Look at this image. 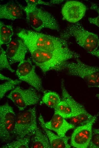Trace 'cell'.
Segmentation results:
<instances>
[{
	"label": "cell",
	"mask_w": 99,
	"mask_h": 148,
	"mask_svg": "<svg viewBox=\"0 0 99 148\" xmlns=\"http://www.w3.org/2000/svg\"><path fill=\"white\" fill-rule=\"evenodd\" d=\"M24 42L30 53L33 62L44 73L51 70H62L64 63L69 59H79L80 57L79 54L69 48L57 52H48L38 49L29 43Z\"/></svg>",
	"instance_id": "cell-1"
},
{
	"label": "cell",
	"mask_w": 99,
	"mask_h": 148,
	"mask_svg": "<svg viewBox=\"0 0 99 148\" xmlns=\"http://www.w3.org/2000/svg\"><path fill=\"white\" fill-rule=\"evenodd\" d=\"M17 35L24 41L45 51L55 52L68 48L67 40L61 37L25 29L20 30Z\"/></svg>",
	"instance_id": "cell-2"
},
{
	"label": "cell",
	"mask_w": 99,
	"mask_h": 148,
	"mask_svg": "<svg viewBox=\"0 0 99 148\" xmlns=\"http://www.w3.org/2000/svg\"><path fill=\"white\" fill-rule=\"evenodd\" d=\"M60 37L66 40L74 37L77 43L89 54L97 50L99 47L98 35L86 30L79 22L68 25Z\"/></svg>",
	"instance_id": "cell-3"
},
{
	"label": "cell",
	"mask_w": 99,
	"mask_h": 148,
	"mask_svg": "<svg viewBox=\"0 0 99 148\" xmlns=\"http://www.w3.org/2000/svg\"><path fill=\"white\" fill-rule=\"evenodd\" d=\"M37 6L27 4L24 8L27 22L31 27L37 32L44 28L59 31L58 23L52 15Z\"/></svg>",
	"instance_id": "cell-4"
},
{
	"label": "cell",
	"mask_w": 99,
	"mask_h": 148,
	"mask_svg": "<svg viewBox=\"0 0 99 148\" xmlns=\"http://www.w3.org/2000/svg\"><path fill=\"white\" fill-rule=\"evenodd\" d=\"M73 62L66 61L62 65L70 75L82 79L89 87L99 89V68L86 64L79 59Z\"/></svg>",
	"instance_id": "cell-5"
},
{
	"label": "cell",
	"mask_w": 99,
	"mask_h": 148,
	"mask_svg": "<svg viewBox=\"0 0 99 148\" xmlns=\"http://www.w3.org/2000/svg\"><path fill=\"white\" fill-rule=\"evenodd\" d=\"M38 128L36 108H30L16 116L14 136L16 139L31 137Z\"/></svg>",
	"instance_id": "cell-6"
},
{
	"label": "cell",
	"mask_w": 99,
	"mask_h": 148,
	"mask_svg": "<svg viewBox=\"0 0 99 148\" xmlns=\"http://www.w3.org/2000/svg\"><path fill=\"white\" fill-rule=\"evenodd\" d=\"M61 83L62 99L55 109L54 113L65 119H69L87 112L84 107L75 101L69 94L65 87L63 79Z\"/></svg>",
	"instance_id": "cell-7"
},
{
	"label": "cell",
	"mask_w": 99,
	"mask_h": 148,
	"mask_svg": "<svg viewBox=\"0 0 99 148\" xmlns=\"http://www.w3.org/2000/svg\"><path fill=\"white\" fill-rule=\"evenodd\" d=\"M16 116L13 108L8 103L0 106V138L3 142H8L14 137Z\"/></svg>",
	"instance_id": "cell-8"
},
{
	"label": "cell",
	"mask_w": 99,
	"mask_h": 148,
	"mask_svg": "<svg viewBox=\"0 0 99 148\" xmlns=\"http://www.w3.org/2000/svg\"><path fill=\"white\" fill-rule=\"evenodd\" d=\"M33 87L24 89L17 87L12 91L7 97L11 100L20 110L27 107L35 105L40 101V96Z\"/></svg>",
	"instance_id": "cell-9"
},
{
	"label": "cell",
	"mask_w": 99,
	"mask_h": 148,
	"mask_svg": "<svg viewBox=\"0 0 99 148\" xmlns=\"http://www.w3.org/2000/svg\"><path fill=\"white\" fill-rule=\"evenodd\" d=\"M16 74L21 81H23L39 91H44L41 80L36 74L35 67L30 59L19 63Z\"/></svg>",
	"instance_id": "cell-10"
},
{
	"label": "cell",
	"mask_w": 99,
	"mask_h": 148,
	"mask_svg": "<svg viewBox=\"0 0 99 148\" xmlns=\"http://www.w3.org/2000/svg\"><path fill=\"white\" fill-rule=\"evenodd\" d=\"M95 114L92 120L87 124L77 127L71 137V145L76 148H88L92 134V128L98 116Z\"/></svg>",
	"instance_id": "cell-11"
},
{
	"label": "cell",
	"mask_w": 99,
	"mask_h": 148,
	"mask_svg": "<svg viewBox=\"0 0 99 148\" xmlns=\"http://www.w3.org/2000/svg\"><path fill=\"white\" fill-rule=\"evenodd\" d=\"M86 10L85 5L77 1L67 2L63 6L61 13L64 18L70 22H78L84 16Z\"/></svg>",
	"instance_id": "cell-12"
},
{
	"label": "cell",
	"mask_w": 99,
	"mask_h": 148,
	"mask_svg": "<svg viewBox=\"0 0 99 148\" xmlns=\"http://www.w3.org/2000/svg\"><path fill=\"white\" fill-rule=\"evenodd\" d=\"M28 50L27 46L21 38L12 40L7 44L5 51L9 64L24 61Z\"/></svg>",
	"instance_id": "cell-13"
},
{
	"label": "cell",
	"mask_w": 99,
	"mask_h": 148,
	"mask_svg": "<svg viewBox=\"0 0 99 148\" xmlns=\"http://www.w3.org/2000/svg\"><path fill=\"white\" fill-rule=\"evenodd\" d=\"M44 125L46 128L54 131L58 135L61 137L66 136L67 132L75 127L67 121L65 118L55 113L51 120L44 122Z\"/></svg>",
	"instance_id": "cell-14"
},
{
	"label": "cell",
	"mask_w": 99,
	"mask_h": 148,
	"mask_svg": "<svg viewBox=\"0 0 99 148\" xmlns=\"http://www.w3.org/2000/svg\"><path fill=\"white\" fill-rule=\"evenodd\" d=\"M24 9L17 2L11 1L0 6V18L15 20L21 18Z\"/></svg>",
	"instance_id": "cell-15"
},
{
	"label": "cell",
	"mask_w": 99,
	"mask_h": 148,
	"mask_svg": "<svg viewBox=\"0 0 99 148\" xmlns=\"http://www.w3.org/2000/svg\"><path fill=\"white\" fill-rule=\"evenodd\" d=\"M40 126L47 135L49 141L51 148H69L71 146L68 143L69 137L67 136L61 137L56 135L50 130L46 128L44 125V118L41 115L38 118Z\"/></svg>",
	"instance_id": "cell-16"
},
{
	"label": "cell",
	"mask_w": 99,
	"mask_h": 148,
	"mask_svg": "<svg viewBox=\"0 0 99 148\" xmlns=\"http://www.w3.org/2000/svg\"><path fill=\"white\" fill-rule=\"evenodd\" d=\"M30 147L31 148H51L47 135L38 128L31 137Z\"/></svg>",
	"instance_id": "cell-17"
},
{
	"label": "cell",
	"mask_w": 99,
	"mask_h": 148,
	"mask_svg": "<svg viewBox=\"0 0 99 148\" xmlns=\"http://www.w3.org/2000/svg\"><path fill=\"white\" fill-rule=\"evenodd\" d=\"M61 101L59 96L57 93L50 91L44 92L41 102L55 109Z\"/></svg>",
	"instance_id": "cell-18"
},
{
	"label": "cell",
	"mask_w": 99,
	"mask_h": 148,
	"mask_svg": "<svg viewBox=\"0 0 99 148\" xmlns=\"http://www.w3.org/2000/svg\"><path fill=\"white\" fill-rule=\"evenodd\" d=\"M13 33V30L11 26L5 24L2 22H0V46L4 44H9L12 40Z\"/></svg>",
	"instance_id": "cell-19"
},
{
	"label": "cell",
	"mask_w": 99,
	"mask_h": 148,
	"mask_svg": "<svg viewBox=\"0 0 99 148\" xmlns=\"http://www.w3.org/2000/svg\"><path fill=\"white\" fill-rule=\"evenodd\" d=\"M93 116L87 112L69 118V122L77 127L88 123L92 120Z\"/></svg>",
	"instance_id": "cell-20"
},
{
	"label": "cell",
	"mask_w": 99,
	"mask_h": 148,
	"mask_svg": "<svg viewBox=\"0 0 99 148\" xmlns=\"http://www.w3.org/2000/svg\"><path fill=\"white\" fill-rule=\"evenodd\" d=\"M31 137L27 136L18 139L3 146V148H29L30 147Z\"/></svg>",
	"instance_id": "cell-21"
},
{
	"label": "cell",
	"mask_w": 99,
	"mask_h": 148,
	"mask_svg": "<svg viewBox=\"0 0 99 148\" xmlns=\"http://www.w3.org/2000/svg\"><path fill=\"white\" fill-rule=\"evenodd\" d=\"M21 81L18 80H11L0 85V99L4 96L9 91L14 89L16 85L20 83Z\"/></svg>",
	"instance_id": "cell-22"
},
{
	"label": "cell",
	"mask_w": 99,
	"mask_h": 148,
	"mask_svg": "<svg viewBox=\"0 0 99 148\" xmlns=\"http://www.w3.org/2000/svg\"><path fill=\"white\" fill-rule=\"evenodd\" d=\"M0 69H6L12 72L14 70L10 66L7 56L6 52L0 46Z\"/></svg>",
	"instance_id": "cell-23"
},
{
	"label": "cell",
	"mask_w": 99,
	"mask_h": 148,
	"mask_svg": "<svg viewBox=\"0 0 99 148\" xmlns=\"http://www.w3.org/2000/svg\"><path fill=\"white\" fill-rule=\"evenodd\" d=\"M88 148H99V128L93 129Z\"/></svg>",
	"instance_id": "cell-24"
},
{
	"label": "cell",
	"mask_w": 99,
	"mask_h": 148,
	"mask_svg": "<svg viewBox=\"0 0 99 148\" xmlns=\"http://www.w3.org/2000/svg\"><path fill=\"white\" fill-rule=\"evenodd\" d=\"M90 9L96 11L98 14V16L95 17H90L88 18L89 22L94 24L99 28V7L96 3H92Z\"/></svg>",
	"instance_id": "cell-25"
},
{
	"label": "cell",
	"mask_w": 99,
	"mask_h": 148,
	"mask_svg": "<svg viewBox=\"0 0 99 148\" xmlns=\"http://www.w3.org/2000/svg\"><path fill=\"white\" fill-rule=\"evenodd\" d=\"M25 1L27 4H30L37 5H42L50 6L51 4L50 3L46 2L40 0H26Z\"/></svg>",
	"instance_id": "cell-26"
},
{
	"label": "cell",
	"mask_w": 99,
	"mask_h": 148,
	"mask_svg": "<svg viewBox=\"0 0 99 148\" xmlns=\"http://www.w3.org/2000/svg\"><path fill=\"white\" fill-rule=\"evenodd\" d=\"M90 54L94 56L97 57H98V58H99V50L98 49L96 50L94 52H91V53H90Z\"/></svg>",
	"instance_id": "cell-27"
},
{
	"label": "cell",
	"mask_w": 99,
	"mask_h": 148,
	"mask_svg": "<svg viewBox=\"0 0 99 148\" xmlns=\"http://www.w3.org/2000/svg\"><path fill=\"white\" fill-rule=\"evenodd\" d=\"M0 79L2 80H6L7 81H10L11 80L10 78L4 76L2 74H0Z\"/></svg>",
	"instance_id": "cell-28"
},
{
	"label": "cell",
	"mask_w": 99,
	"mask_h": 148,
	"mask_svg": "<svg viewBox=\"0 0 99 148\" xmlns=\"http://www.w3.org/2000/svg\"><path fill=\"white\" fill-rule=\"evenodd\" d=\"M63 1V0H51L50 3L51 4H58L61 3Z\"/></svg>",
	"instance_id": "cell-29"
},
{
	"label": "cell",
	"mask_w": 99,
	"mask_h": 148,
	"mask_svg": "<svg viewBox=\"0 0 99 148\" xmlns=\"http://www.w3.org/2000/svg\"><path fill=\"white\" fill-rule=\"evenodd\" d=\"M96 96L99 99V94H97L96 95Z\"/></svg>",
	"instance_id": "cell-30"
}]
</instances>
